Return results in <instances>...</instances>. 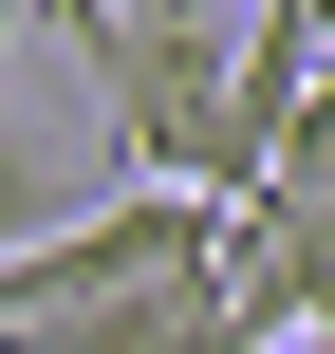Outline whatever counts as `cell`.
Instances as JSON below:
<instances>
[{"mask_svg":"<svg viewBox=\"0 0 335 354\" xmlns=\"http://www.w3.org/2000/svg\"><path fill=\"white\" fill-rule=\"evenodd\" d=\"M0 354H280L224 261H168V280H112V299H56V317H0Z\"/></svg>","mask_w":335,"mask_h":354,"instance_id":"cell-2","label":"cell"},{"mask_svg":"<svg viewBox=\"0 0 335 354\" xmlns=\"http://www.w3.org/2000/svg\"><path fill=\"white\" fill-rule=\"evenodd\" d=\"M75 56H93V149L112 168H149V187H242V149H224V0H93L75 19Z\"/></svg>","mask_w":335,"mask_h":354,"instance_id":"cell-1","label":"cell"},{"mask_svg":"<svg viewBox=\"0 0 335 354\" xmlns=\"http://www.w3.org/2000/svg\"><path fill=\"white\" fill-rule=\"evenodd\" d=\"M298 336H335V280H317V317H298Z\"/></svg>","mask_w":335,"mask_h":354,"instance_id":"cell-4","label":"cell"},{"mask_svg":"<svg viewBox=\"0 0 335 354\" xmlns=\"http://www.w3.org/2000/svg\"><path fill=\"white\" fill-rule=\"evenodd\" d=\"M280 354H335V336H280Z\"/></svg>","mask_w":335,"mask_h":354,"instance_id":"cell-5","label":"cell"},{"mask_svg":"<svg viewBox=\"0 0 335 354\" xmlns=\"http://www.w3.org/2000/svg\"><path fill=\"white\" fill-rule=\"evenodd\" d=\"M56 205H93V187H75V149L19 112V56H0V243H37Z\"/></svg>","mask_w":335,"mask_h":354,"instance_id":"cell-3","label":"cell"}]
</instances>
